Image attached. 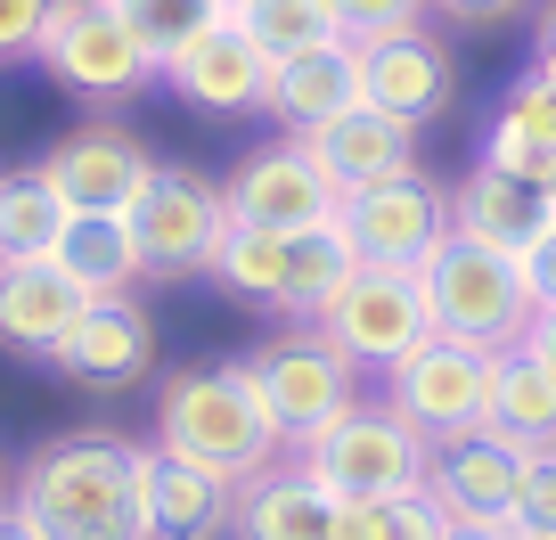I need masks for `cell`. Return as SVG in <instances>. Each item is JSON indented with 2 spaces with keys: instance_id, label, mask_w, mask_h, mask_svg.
<instances>
[{
  "instance_id": "obj_1",
  "label": "cell",
  "mask_w": 556,
  "mask_h": 540,
  "mask_svg": "<svg viewBox=\"0 0 556 540\" xmlns=\"http://www.w3.org/2000/svg\"><path fill=\"white\" fill-rule=\"evenodd\" d=\"M17 507L50 540H148L139 516V442L115 435H66L25 459Z\"/></svg>"
},
{
  "instance_id": "obj_2",
  "label": "cell",
  "mask_w": 556,
  "mask_h": 540,
  "mask_svg": "<svg viewBox=\"0 0 556 540\" xmlns=\"http://www.w3.org/2000/svg\"><path fill=\"white\" fill-rule=\"evenodd\" d=\"M156 442L180 451V459H197V467L222 475V484H245V475L287 459V442H278L245 361H205V368L164 377L156 385Z\"/></svg>"
},
{
  "instance_id": "obj_3",
  "label": "cell",
  "mask_w": 556,
  "mask_h": 540,
  "mask_svg": "<svg viewBox=\"0 0 556 540\" xmlns=\"http://www.w3.org/2000/svg\"><path fill=\"white\" fill-rule=\"evenodd\" d=\"M352 271H361V246H352L344 222H319V229L229 222L222 254H213V279H222L229 296L270 303V312H287V319H319Z\"/></svg>"
},
{
  "instance_id": "obj_4",
  "label": "cell",
  "mask_w": 556,
  "mask_h": 540,
  "mask_svg": "<svg viewBox=\"0 0 556 540\" xmlns=\"http://www.w3.org/2000/svg\"><path fill=\"white\" fill-rule=\"evenodd\" d=\"M426 279V312H434V336L451 344H483V352H516L540 319V296H532V271L516 254H491L475 238H442V254L417 271Z\"/></svg>"
},
{
  "instance_id": "obj_5",
  "label": "cell",
  "mask_w": 556,
  "mask_h": 540,
  "mask_svg": "<svg viewBox=\"0 0 556 540\" xmlns=\"http://www.w3.org/2000/svg\"><path fill=\"white\" fill-rule=\"evenodd\" d=\"M295 467L328 491L336 507H361V500H409L426 491V467H434V442L417 435L401 410L384 401H352L328 435H312L295 451Z\"/></svg>"
},
{
  "instance_id": "obj_6",
  "label": "cell",
  "mask_w": 556,
  "mask_h": 540,
  "mask_svg": "<svg viewBox=\"0 0 556 540\" xmlns=\"http://www.w3.org/2000/svg\"><path fill=\"white\" fill-rule=\"evenodd\" d=\"M491 393H500V352L451 344V336H426L417 352H401V361L384 368V410H401L426 442L483 435Z\"/></svg>"
},
{
  "instance_id": "obj_7",
  "label": "cell",
  "mask_w": 556,
  "mask_h": 540,
  "mask_svg": "<svg viewBox=\"0 0 556 540\" xmlns=\"http://www.w3.org/2000/svg\"><path fill=\"white\" fill-rule=\"evenodd\" d=\"M352 368H393L401 352H417L434 336V312H426V279L417 271H384V262H361L336 303L312 319Z\"/></svg>"
},
{
  "instance_id": "obj_8",
  "label": "cell",
  "mask_w": 556,
  "mask_h": 540,
  "mask_svg": "<svg viewBox=\"0 0 556 540\" xmlns=\"http://www.w3.org/2000/svg\"><path fill=\"white\" fill-rule=\"evenodd\" d=\"M41 66L90 106H115V99L156 83V50L123 25L106 0H58L50 34H41Z\"/></svg>"
},
{
  "instance_id": "obj_9",
  "label": "cell",
  "mask_w": 556,
  "mask_h": 540,
  "mask_svg": "<svg viewBox=\"0 0 556 540\" xmlns=\"http://www.w3.org/2000/svg\"><path fill=\"white\" fill-rule=\"evenodd\" d=\"M245 368H254V393H262V410H270V426H278L287 451H303L312 435H328L352 401H361V393H352L361 368H352L319 328H303V336H287V344L254 352Z\"/></svg>"
},
{
  "instance_id": "obj_10",
  "label": "cell",
  "mask_w": 556,
  "mask_h": 540,
  "mask_svg": "<svg viewBox=\"0 0 556 540\" xmlns=\"http://www.w3.org/2000/svg\"><path fill=\"white\" fill-rule=\"evenodd\" d=\"M131 229L148 246V271H213L229 238V189L189 164H156L131 205Z\"/></svg>"
},
{
  "instance_id": "obj_11",
  "label": "cell",
  "mask_w": 556,
  "mask_h": 540,
  "mask_svg": "<svg viewBox=\"0 0 556 540\" xmlns=\"http://www.w3.org/2000/svg\"><path fill=\"white\" fill-rule=\"evenodd\" d=\"M344 229L361 246V262H384V271H426L442 254V238L458 229L451 189H434L426 173H401L384 189L344 197Z\"/></svg>"
},
{
  "instance_id": "obj_12",
  "label": "cell",
  "mask_w": 556,
  "mask_h": 540,
  "mask_svg": "<svg viewBox=\"0 0 556 540\" xmlns=\"http://www.w3.org/2000/svg\"><path fill=\"white\" fill-rule=\"evenodd\" d=\"M270 74H278V58L254 41L245 17L197 25V34L164 58V83H173L189 106H205V115H245V106H262L270 99Z\"/></svg>"
},
{
  "instance_id": "obj_13",
  "label": "cell",
  "mask_w": 556,
  "mask_h": 540,
  "mask_svg": "<svg viewBox=\"0 0 556 540\" xmlns=\"http://www.w3.org/2000/svg\"><path fill=\"white\" fill-rule=\"evenodd\" d=\"M34 173L58 189L66 213H131L139 189H148V173H156V156H148L123 123H74Z\"/></svg>"
},
{
  "instance_id": "obj_14",
  "label": "cell",
  "mask_w": 556,
  "mask_h": 540,
  "mask_svg": "<svg viewBox=\"0 0 556 540\" xmlns=\"http://www.w3.org/2000/svg\"><path fill=\"white\" fill-rule=\"evenodd\" d=\"M229 222L319 229V222H344V197H336V180L319 173V156L303 140H270L229 173Z\"/></svg>"
},
{
  "instance_id": "obj_15",
  "label": "cell",
  "mask_w": 556,
  "mask_h": 540,
  "mask_svg": "<svg viewBox=\"0 0 556 540\" xmlns=\"http://www.w3.org/2000/svg\"><path fill=\"white\" fill-rule=\"evenodd\" d=\"M50 368L66 385H83V393L148 385V368H156V328H148V312H139L131 296H99V303H83V319H74L66 336H58Z\"/></svg>"
},
{
  "instance_id": "obj_16",
  "label": "cell",
  "mask_w": 556,
  "mask_h": 540,
  "mask_svg": "<svg viewBox=\"0 0 556 540\" xmlns=\"http://www.w3.org/2000/svg\"><path fill=\"white\" fill-rule=\"evenodd\" d=\"M426 491L442 500L451 524H483V532H516V491H523V451L500 435H458L434 442Z\"/></svg>"
},
{
  "instance_id": "obj_17",
  "label": "cell",
  "mask_w": 556,
  "mask_h": 540,
  "mask_svg": "<svg viewBox=\"0 0 556 540\" xmlns=\"http://www.w3.org/2000/svg\"><path fill=\"white\" fill-rule=\"evenodd\" d=\"M319 156V173L336 180V197H361V189H384V180L417 173V123L384 115V106H352V115L319 123L312 140H303Z\"/></svg>"
},
{
  "instance_id": "obj_18",
  "label": "cell",
  "mask_w": 556,
  "mask_h": 540,
  "mask_svg": "<svg viewBox=\"0 0 556 540\" xmlns=\"http://www.w3.org/2000/svg\"><path fill=\"white\" fill-rule=\"evenodd\" d=\"M458 74H451V50H442L426 25L409 34H384V41H361V99L384 106L401 123H434L451 106Z\"/></svg>"
},
{
  "instance_id": "obj_19",
  "label": "cell",
  "mask_w": 556,
  "mask_h": 540,
  "mask_svg": "<svg viewBox=\"0 0 556 540\" xmlns=\"http://www.w3.org/2000/svg\"><path fill=\"white\" fill-rule=\"evenodd\" d=\"M229 500H238V484L205 475L197 459L164 451V442H139V516H148V540H213L229 524Z\"/></svg>"
},
{
  "instance_id": "obj_20",
  "label": "cell",
  "mask_w": 556,
  "mask_h": 540,
  "mask_svg": "<svg viewBox=\"0 0 556 540\" xmlns=\"http://www.w3.org/2000/svg\"><path fill=\"white\" fill-rule=\"evenodd\" d=\"M451 213H458V238L491 246V254H516V262L556 229V197L540 189V180L500 173V164H475V173L451 189Z\"/></svg>"
},
{
  "instance_id": "obj_21",
  "label": "cell",
  "mask_w": 556,
  "mask_h": 540,
  "mask_svg": "<svg viewBox=\"0 0 556 540\" xmlns=\"http://www.w3.org/2000/svg\"><path fill=\"white\" fill-rule=\"evenodd\" d=\"M352 106H361V41H328V50L278 58L262 115H278V131H287V140H312L319 123L352 115Z\"/></svg>"
},
{
  "instance_id": "obj_22",
  "label": "cell",
  "mask_w": 556,
  "mask_h": 540,
  "mask_svg": "<svg viewBox=\"0 0 556 540\" xmlns=\"http://www.w3.org/2000/svg\"><path fill=\"white\" fill-rule=\"evenodd\" d=\"M336 516H344V507H336L295 459L245 475L238 500H229V532L238 540H336Z\"/></svg>"
},
{
  "instance_id": "obj_23",
  "label": "cell",
  "mask_w": 556,
  "mask_h": 540,
  "mask_svg": "<svg viewBox=\"0 0 556 540\" xmlns=\"http://www.w3.org/2000/svg\"><path fill=\"white\" fill-rule=\"evenodd\" d=\"M83 287L58 271V262H0V344L50 361L58 336L83 319Z\"/></svg>"
},
{
  "instance_id": "obj_24",
  "label": "cell",
  "mask_w": 556,
  "mask_h": 540,
  "mask_svg": "<svg viewBox=\"0 0 556 540\" xmlns=\"http://www.w3.org/2000/svg\"><path fill=\"white\" fill-rule=\"evenodd\" d=\"M50 262L83 287L90 303H99V296H131V287L148 279V246H139L131 213H74Z\"/></svg>"
},
{
  "instance_id": "obj_25",
  "label": "cell",
  "mask_w": 556,
  "mask_h": 540,
  "mask_svg": "<svg viewBox=\"0 0 556 540\" xmlns=\"http://www.w3.org/2000/svg\"><path fill=\"white\" fill-rule=\"evenodd\" d=\"M483 164H500V173H516V180H540V189L556 197V90L540 83V74H523L500 99V115H491V131H483Z\"/></svg>"
},
{
  "instance_id": "obj_26",
  "label": "cell",
  "mask_w": 556,
  "mask_h": 540,
  "mask_svg": "<svg viewBox=\"0 0 556 540\" xmlns=\"http://www.w3.org/2000/svg\"><path fill=\"white\" fill-rule=\"evenodd\" d=\"M483 435L516 442L523 459L556 451V368L540 361L532 344L500 352V393H491V426H483Z\"/></svg>"
},
{
  "instance_id": "obj_27",
  "label": "cell",
  "mask_w": 556,
  "mask_h": 540,
  "mask_svg": "<svg viewBox=\"0 0 556 540\" xmlns=\"http://www.w3.org/2000/svg\"><path fill=\"white\" fill-rule=\"evenodd\" d=\"M74 213L58 205V189L25 164V173H0V262H50L66 238Z\"/></svg>"
},
{
  "instance_id": "obj_28",
  "label": "cell",
  "mask_w": 556,
  "mask_h": 540,
  "mask_svg": "<svg viewBox=\"0 0 556 540\" xmlns=\"http://www.w3.org/2000/svg\"><path fill=\"white\" fill-rule=\"evenodd\" d=\"M336 540H451L434 491H409V500H361L336 516Z\"/></svg>"
},
{
  "instance_id": "obj_29",
  "label": "cell",
  "mask_w": 556,
  "mask_h": 540,
  "mask_svg": "<svg viewBox=\"0 0 556 540\" xmlns=\"http://www.w3.org/2000/svg\"><path fill=\"white\" fill-rule=\"evenodd\" d=\"M254 41L270 58H303V50H328V41H344V25H336L328 0H262L254 17Z\"/></svg>"
},
{
  "instance_id": "obj_30",
  "label": "cell",
  "mask_w": 556,
  "mask_h": 540,
  "mask_svg": "<svg viewBox=\"0 0 556 540\" xmlns=\"http://www.w3.org/2000/svg\"><path fill=\"white\" fill-rule=\"evenodd\" d=\"M106 9H115V17L131 25V34L148 41V50H156V74H164V58H173L180 41L197 34V25H213V9H205V0H106Z\"/></svg>"
},
{
  "instance_id": "obj_31",
  "label": "cell",
  "mask_w": 556,
  "mask_h": 540,
  "mask_svg": "<svg viewBox=\"0 0 556 540\" xmlns=\"http://www.w3.org/2000/svg\"><path fill=\"white\" fill-rule=\"evenodd\" d=\"M344 41H384V34H409L426 25V0H328Z\"/></svg>"
},
{
  "instance_id": "obj_32",
  "label": "cell",
  "mask_w": 556,
  "mask_h": 540,
  "mask_svg": "<svg viewBox=\"0 0 556 540\" xmlns=\"http://www.w3.org/2000/svg\"><path fill=\"white\" fill-rule=\"evenodd\" d=\"M50 9L58 0H0V66H9V58H41Z\"/></svg>"
},
{
  "instance_id": "obj_33",
  "label": "cell",
  "mask_w": 556,
  "mask_h": 540,
  "mask_svg": "<svg viewBox=\"0 0 556 540\" xmlns=\"http://www.w3.org/2000/svg\"><path fill=\"white\" fill-rule=\"evenodd\" d=\"M516 532H556V451H548V459H523Z\"/></svg>"
},
{
  "instance_id": "obj_34",
  "label": "cell",
  "mask_w": 556,
  "mask_h": 540,
  "mask_svg": "<svg viewBox=\"0 0 556 540\" xmlns=\"http://www.w3.org/2000/svg\"><path fill=\"white\" fill-rule=\"evenodd\" d=\"M523 0H426V17H458V25H491V17H516Z\"/></svg>"
},
{
  "instance_id": "obj_35",
  "label": "cell",
  "mask_w": 556,
  "mask_h": 540,
  "mask_svg": "<svg viewBox=\"0 0 556 540\" xmlns=\"http://www.w3.org/2000/svg\"><path fill=\"white\" fill-rule=\"evenodd\" d=\"M523 271H532V296H540V312H556V229L523 254Z\"/></svg>"
},
{
  "instance_id": "obj_36",
  "label": "cell",
  "mask_w": 556,
  "mask_h": 540,
  "mask_svg": "<svg viewBox=\"0 0 556 540\" xmlns=\"http://www.w3.org/2000/svg\"><path fill=\"white\" fill-rule=\"evenodd\" d=\"M532 74H540V83L556 90V9L540 17V34H532Z\"/></svg>"
},
{
  "instance_id": "obj_37",
  "label": "cell",
  "mask_w": 556,
  "mask_h": 540,
  "mask_svg": "<svg viewBox=\"0 0 556 540\" xmlns=\"http://www.w3.org/2000/svg\"><path fill=\"white\" fill-rule=\"evenodd\" d=\"M0 540H50V532H41V524H34V516H25V507H17V500H9V507H0Z\"/></svg>"
},
{
  "instance_id": "obj_38",
  "label": "cell",
  "mask_w": 556,
  "mask_h": 540,
  "mask_svg": "<svg viewBox=\"0 0 556 540\" xmlns=\"http://www.w3.org/2000/svg\"><path fill=\"white\" fill-rule=\"evenodd\" d=\"M523 344H532V352H540V361H548V368H556V312H540V319H532V336H523Z\"/></svg>"
},
{
  "instance_id": "obj_39",
  "label": "cell",
  "mask_w": 556,
  "mask_h": 540,
  "mask_svg": "<svg viewBox=\"0 0 556 540\" xmlns=\"http://www.w3.org/2000/svg\"><path fill=\"white\" fill-rule=\"evenodd\" d=\"M205 9H213V17H254L262 0H205Z\"/></svg>"
},
{
  "instance_id": "obj_40",
  "label": "cell",
  "mask_w": 556,
  "mask_h": 540,
  "mask_svg": "<svg viewBox=\"0 0 556 540\" xmlns=\"http://www.w3.org/2000/svg\"><path fill=\"white\" fill-rule=\"evenodd\" d=\"M451 540H516V532H483V524H451Z\"/></svg>"
},
{
  "instance_id": "obj_41",
  "label": "cell",
  "mask_w": 556,
  "mask_h": 540,
  "mask_svg": "<svg viewBox=\"0 0 556 540\" xmlns=\"http://www.w3.org/2000/svg\"><path fill=\"white\" fill-rule=\"evenodd\" d=\"M9 500H17V475H9V459H0V507H9Z\"/></svg>"
},
{
  "instance_id": "obj_42",
  "label": "cell",
  "mask_w": 556,
  "mask_h": 540,
  "mask_svg": "<svg viewBox=\"0 0 556 540\" xmlns=\"http://www.w3.org/2000/svg\"><path fill=\"white\" fill-rule=\"evenodd\" d=\"M516 540H556V532H516Z\"/></svg>"
}]
</instances>
